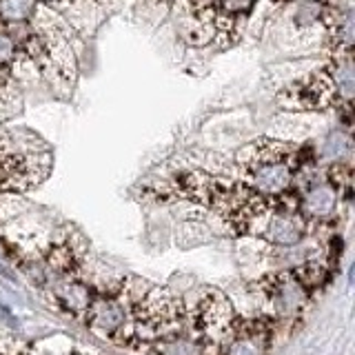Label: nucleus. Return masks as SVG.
Segmentation results:
<instances>
[{
  "label": "nucleus",
  "instance_id": "f257e3e1",
  "mask_svg": "<svg viewBox=\"0 0 355 355\" xmlns=\"http://www.w3.org/2000/svg\"><path fill=\"white\" fill-rule=\"evenodd\" d=\"M242 166L247 178L242 184L266 200H284L293 193L302 160L300 151L291 144L260 140L244 149Z\"/></svg>",
  "mask_w": 355,
  "mask_h": 355
},
{
  "label": "nucleus",
  "instance_id": "f03ea898",
  "mask_svg": "<svg viewBox=\"0 0 355 355\" xmlns=\"http://www.w3.org/2000/svg\"><path fill=\"white\" fill-rule=\"evenodd\" d=\"M351 193H347L344 189L338 187V182L324 173V178H311L304 184L300 182V187L293 189V205L300 220L304 222V227H318L331 222L338 216L340 202L347 200Z\"/></svg>",
  "mask_w": 355,
  "mask_h": 355
},
{
  "label": "nucleus",
  "instance_id": "7ed1b4c3",
  "mask_svg": "<svg viewBox=\"0 0 355 355\" xmlns=\"http://www.w3.org/2000/svg\"><path fill=\"white\" fill-rule=\"evenodd\" d=\"M260 291L277 318H291L304 309V304L309 302V295L313 293V288L309 286L302 273L297 269H291L286 273L262 277Z\"/></svg>",
  "mask_w": 355,
  "mask_h": 355
},
{
  "label": "nucleus",
  "instance_id": "20e7f679",
  "mask_svg": "<svg viewBox=\"0 0 355 355\" xmlns=\"http://www.w3.org/2000/svg\"><path fill=\"white\" fill-rule=\"evenodd\" d=\"M273 327L269 320L233 322L222 344V355H269Z\"/></svg>",
  "mask_w": 355,
  "mask_h": 355
},
{
  "label": "nucleus",
  "instance_id": "39448f33",
  "mask_svg": "<svg viewBox=\"0 0 355 355\" xmlns=\"http://www.w3.org/2000/svg\"><path fill=\"white\" fill-rule=\"evenodd\" d=\"M94 291L92 286H87L85 282L76 280V277H62V280L53 286V297L55 302L64 309L67 313H71L76 318H85L89 304L94 302Z\"/></svg>",
  "mask_w": 355,
  "mask_h": 355
}]
</instances>
